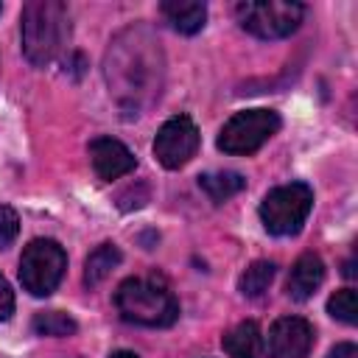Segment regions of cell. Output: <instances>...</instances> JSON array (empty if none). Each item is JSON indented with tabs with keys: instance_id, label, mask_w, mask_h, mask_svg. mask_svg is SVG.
<instances>
[{
	"instance_id": "9a60e30c",
	"label": "cell",
	"mask_w": 358,
	"mask_h": 358,
	"mask_svg": "<svg viewBox=\"0 0 358 358\" xmlns=\"http://www.w3.org/2000/svg\"><path fill=\"white\" fill-rule=\"evenodd\" d=\"M274 274H277V266H274L271 260H255V263L241 274L238 291H241L243 296H260V294L271 285Z\"/></svg>"
},
{
	"instance_id": "5bb4252c",
	"label": "cell",
	"mask_w": 358,
	"mask_h": 358,
	"mask_svg": "<svg viewBox=\"0 0 358 358\" xmlns=\"http://www.w3.org/2000/svg\"><path fill=\"white\" fill-rule=\"evenodd\" d=\"M199 187L210 196V201H227L229 196L246 187V179L238 171H213V173L199 176Z\"/></svg>"
},
{
	"instance_id": "2e32d148",
	"label": "cell",
	"mask_w": 358,
	"mask_h": 358,
	"mask_svg": "<svg viewBox=\"0 0 358 358\" xmlns=\"http://www.w3.org/2000/svg\"><path fill=\"white\" fill-rule=\"evenodd\" d=\"M34 333L36 336H73L76 333V319L70 313H62V310H42L34 316L31 322Z\"/></svg>"
},
{
	"instance_id": "4fadbf2b",
	"label": "cell",
	"mask_w": 358,
	"mask_h": 358,
	"mask_svg": "<svg viewBox=\"0 0 358 358\" xmlns=\"http://www.w3.org/2000/svg\"><path fill=\"white\" fill-rule=\"evenodd\" d=\"M120 257L123 255H120V249L115 243H101L98 249H92L90 257H87V263H84V282L90 288L98 285V282H103L112 274V268L120 266Z\"/></svg>"
},
{
	"instance_id": "9c48e42d",
	"label": "cell",
	"mask_w": 358,
	"mask_h": 358,
	"mask_svg": "<svg viewBox=\"0 0 358 358\" xmlns=\"http://www.w3.org/2000/svg\"><path fill=\"white\" fill-rule=\"evenodd\" d=\"M90 159H92V168L95 173L103 179V182H112V179H120L126 176L129 171H134L137 159L134 154L115 137H95L90 143Z\"/></svg>"
},
{
	"instance_id": "ac0fdd59",
	"label": "cell",
	"mask_w": 358,
	"mask_h": 358,
	"mask_svg": "<svg viewBox=\"0 0 358 358\" xmlns=\"http://www.w3.org/2000/svg\"><path fill=\"white\" fill-rule=\"evenodd\" d=\"M17 235H20V215H17V210L0 204V249L11 246L17 241Z\"/></svg>"
},
{
	"instance_id": "ffe728a7",
	"label": "cell",
	"mask_w": 358,
	"mask_h": 358,
	"mask_svg": "<svg viewBox=\"0 0 358 358\" xmlns=\"http://www.w3.org/2000/svg\"><path fill=\"white\" fill-rule=\"evenodd\" d=\"M327 358H358V347L352 341H341L327 352Z\"/></svg>"
},
{
	"instance_id": "30bf717a",
	"label": "cell",
	"mask_w": 358,
	"mask_h": 358,
	"mask_svg": "<svg viewBox=\"0 0 358 358\" xmlns=\"http://www.w3.org/2000/svg\"><path fill=\"white\" fill-rule=\"evenodd\" d=\"M322 282H324V263H322V257H319V255L308 252V255H299V257H296V263L291 266V271H288V282H285V291H288V296H291V299L302 302V299L313 296V294H316V288H319Z\"/></svg>"
},
{
	"instance_id": "3957f363",
	"label": "cell",
	"mask_w": 358,
	"mask_h": 358,
	"mask_svg": "<svg viewBox=\"0 0 358 358\" xmlns=\"http://www.w3.org/2000/svg\"><path fill=\"white\" fill-rule=\"evenodd\" d=\"M313 207V190L305 182H291L268 190L260 201V221L271 235H296Z\"/></svg>"
},
{
	"instance_id": "8fae6325",
	"label": "cell",
	"mask_w": 358,
	"mask_h": 358,
	"mask_svg": "<svg viewBox=\"0 0 358 358\" xmlns=\"http://www.w3.org/2000/svg\"><path fill=\"white\" fill-rule=\"evenodd\" d=\"M221 347L229 358H263L266 355V338L257 327V322L246 319L235 324L229 333H224Z\"/></svg>"
},
{
	"instance_id": "52a82bcc",
	"label": "cell",
	"mask_w": 358,
	"mask_h": 358,
	"mask_svg": "<svg viewBox=\"0 0 358 358\" xmlns=\"http://www.w3.org/2000/svg\"><path fill=\"white\" fill-rule=\"evenodd\" d=\"M199 151V129L187 115L168 117L154 137V157L162 168H182Z\"/></svg>"
},
{
	"instance_id": "6da1fadb",
	"label": "cell",
	"mask_w": 358,
	"mask_h": 358,
	"mask_svg": "<svg viewBox=\"0 0 358 358\" xmlns=\"http://www.w3.org/2000/svg\"><path fill=\"white\" fill-rule=\"evenodd\" d=\"M22 53L34 67L56 62L70 42L67 6L59 0H28L20 14Z\"/></svg>"
},
{
	"instance_id": "277c9868",
	"label": "cell",
	"mask_w": 358,
	"mask_h": 358,
	"mask_svg": "<svg viewBox=\"0 0 358 358\" xmlns=\"http://www.w3.org/2000/svg\"><path fill=\"white\" fill-rule=\"evenodd\" d=\"M235 17L241 28L257 39H282L299 28L305 17V6L291 0H252V3H238Z\"/></svg>"
},
{
	"instance_id": "ba28073f",
	"label": "cell",
	"mask_w": 358,
	"mask_h": 358,
	"mask_svg": "<svg viewBox=\"0 0 358 358\" xmlns=\"http://www.w3.org/2000/svg\"><path fill=\"white\" fill-rule=\"evenodd\" d=\"M268 358H308L313 347V324L302 316H282L266 336Z\"/></svg>"
},
{
	"instance_id": "8992f818",
	"label": "cell",
	"mask_w": 358,
	"mask_h": 358,
	"mask_svg": "<svg viewBox=\"0 0 358 358\" xmlns=\"http://www.w3.org/2000/svg\"><path fill=\"white\" fill-rule=\"evenodd\" d=\"M280 129V115L274 109H246L235 112L218 131V148L224 154H255Z\"/></svg>"
},
{
	"instance_id": "44dd1931",
	"label": "cell",
	"mask_w": 358,
	"mask_h": 358,
	"mask_svg": "<svg viewBox=\"0 0 358 358\" xmlns=\"http://www.w3.org/2000/svg\"><path fill=\"white\" fill-rule=\"evenodd\" d=\"M109 358H140V355L131 350H115V352H109Z\"/></svg>"
},
{
	"instance_id": "e0dca14e",
	"label": "cell",
	"mask_w": 358,
	"mask_h": 358,
	"mask_svg": "<svg viewBox=\"0 0 358 358\" xmlns=\"http://www.w3.org/2000/svg\"><path fill=\"white\" fill-rule=\"evenodd\" d=\"M327 313L344 324H355L358 322V296L352 288H341L327 299Z\"/></svg>"
},
{
	"instance_id": "5b68a950",
	"label": "cell",
	"mask_w": 358,
	"mask_h": 358,
	"mask_svg": "<svg viewBox=\"0 0 358 358\" xmlns=\"http://www.w3.org/2000/svg\"><path fill=\"white\" fill-rule=\"evenodd\" d=\"M67 268L64 249L50 238H36L20 257V282L31 296H48L56 291Z\"/></svg>"
},
{
	"instance_id": "7c38bea8",
	"label": "cell",
	"mask_w": 358,
	"mask_h": 358,
	"mask_svg": "<svg viewBox=\"0 0 358 358\" xmlns=\"http://www.w3.org/2000/svg\"><path fill=\"white\" fill-rule=\"evenodd\" d=\"M162 17L171 22L173 31L179 34H196L204 28V20H207V6L199 3V0H165L159 6Z\"/></svg>"
},
{
	"instance_id": "7a4b0ae2",
	"label": "cell",
	"mask_w": 358,
	"mask_h": 358,
	"mask_svg": "<svg viewBox=\"0 0 358 358\" xmlns=\"http://www.w3.org/2000/svg\"><path fill=\"white\" fill-rule=\"evenodd\" d=\"M115 308L123 322L140 327H168L179 319V302L171 288L154 277H129L115 291Z\"/></svg>"
},
{
	"instance_id": "d6986e66",
	"label": "cell",
	"mask_w": 358,
	"mask_h": 358,
	"mask_svg": "<svg viewBox=\"0 0 358 358\" xmlns=\"http://www.w3.org/2000/svg\"><path fill=\"white\" fill-rule=\"evenodd\" d=\"M14 313V291L6 282V277L0 274V322H6Z\"/></svg>"
}]
</instances>
